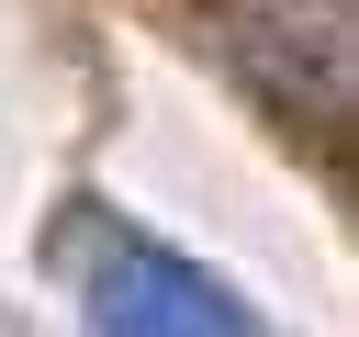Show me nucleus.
Instances as JSON below:
<instances>
[{
    "instance_id": "nucleus-1",
    "label": "nucleus",
    "mask_w": 359,
    "mask_h": 337,
    "mask_svg": "<svg viewBox=\"0 0 359 337\" xmlns=\"http://www.w3.org/2000/svg\"><path fill=\"white\" fill-rule=\"evenodd\" d=\"M79 326L90 337H258L247 303L202 258L157 247L146 225H90V247H79Z\"/></svg>"
}]
</instances>
